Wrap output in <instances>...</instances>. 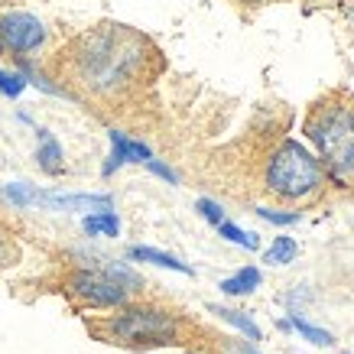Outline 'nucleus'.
Instances as JSON below:
<instances>
[{"label": "nucleus", "instance_id": "obj_1", "mask_svg": "<svg viewBox=\"0 0 354 354\" xmlns=\"http://www.w3.org/2000/svg\"><path fill=\"white\" fill-rule=\"evenodd\" d=\"M62 55L72 82H78L91 95L111 97L140 82L147 62L156 53L147 36H140L124 23H97L82 32Z\"/></svg>", "mask_w": 354, "mask_h": 354}, {"label": "nucleus", "instance_id": "obj_2", "mask_svg": "<svg viewBox=\"0 0 354 354\" xmlns=\"http://www.w3.org/2000/svg\"><path fill=\"white\" fill-rule=\"evenodd\" d=\"M302 130L319 147L328 172L335 176L354 172V108H348L338 97H325L312 104Z\"/></svg>", "mask_w": 354, "mask_h": 354}, {"label": "nucleus", "instance_id": "obj_3", "mask_svg": "<svg viewBox=\"0 0 354 354\" xmlns=\"http://www.w3.org/2000/svg\"><path fill=\"white\" fill-rule=\"evenodd\" d=\"M322 185V162L315 160L299 140L279 143L267 162V192L286 202H299Z\"/></svg>", "mask_w": 354, "mask_h": 354}, {"label": "nucleus", "instance_id": "obj_4", "mask_svg": "<svg viewBox=\"0 0 354 354\" xmlns=\"http://www.w3.org/2000/svg\"><path fill=\"white\" fill-rule=\"evenodd\" d=\"M95 332L111 344H172L179 338V322L176 315L166 309H153V306H130L95 325Z\"/></svg>", "mask_w": 354, "mask_h": 354}, {"label": "nucleus", "instance_id": "obj_5", "mask_svg": "<svg viewBox=\"0 0 354 354\" xmlns=\"http://www.w3.org/2000/svg\"><path fill=\"white\" fill-rule=\"evenodd\" d=\"M65 292L91 309H111L127 302V286L111 273H97V270H75L65 279Z\"/></svg>", "mask_w": 354, "mask_h": 354}, {"label": "nucleus", "instance_id": "obj_6", "mask_svg": "<svg viewBox=\"0 0 354 354\" xmlns=\"http://www.w3.org/2000/svg\"><path fill=\"white\" fill-rule=\"evenodd\" d=\"M46 39V26L39 17L26 10H7L0 13V46H7L10 53H32Z\"/></svg>", "mask_w": 354, "mask_h": 354}, {"label": "nucleus", "instance_id": "obj_7", "mask_svg": "<svg viewBox=\"0 0 354 354\" xmlns=\"http://www.w3.org/2000/svg\"><path fill=\"white\" fill-rule=\"evenodd\" d=\"M150 156H153L150 147H143L137 140H127L120 130H111V156H108V162H104V176L120 169L124 162H147Z\"/></svg>", "mask_w": 354, "mask_h": 354}, {"label": "nucleus", "instance_id": "obj_8", "mask_svg": "<svg viewBox=\"0 0 354 354\" xmlns=\"http://www.w3.org/2000/svg\"><path fill=\"white\" fill-rule=\"evenodd\" d=\"M130 260H140V263H156V267H166V270H176V273H185L192 277V267L176 260L172 254H162L156 247H130Z\"/></svg>", "mask_w": 354, "mask_h": 354}, {"label": "nucleus", "instance_id": "obj_9", "mask_svg": "<svg viewBox=\"0 0 354 354\" xmlns=\"http://www.w3.org/2000/svg\"><path fill=\"white\" fill-rule=\"evenodd\" d=\"M257 286H260V270L244 267V270H237L234 277H227L225 283H221V292H227V296H247V292H254Z\"/></svg>", "mask_w": 354, "mask_h": 354}, {"label": "nucleus", "instance_id": "obj_10", "mask_svg": "<svg viewBox=\"0 0 354 354\" xmlns=\"http://www.w3.org/2000/svg\"><path fill=\"white\" fill-rule=\"evenodd\" d=\"M299 254V244L292 241V237H277L273 244L267 247V254H263V263H273V267H286L292 263Z\"/></svg>", "mask_w": 354, "mask_h": 354}, {"label": "nucleus", "instance_id": "obj_11", "mask_svg": "<svg viewBox=\"0 0 354 354\" xmlns=\"http://www.w3.org/2000/svg\"><path fill=\"white\" fill-rule=\"evenodd\" d=\"M39 140H43V143H39V153H36L39 166H43L46 172H59L62 169V147H59L46 130H39Z\"/></svg>", "mask_w": 354, "mask_h": 354}, {"label": "nucleus", "instance_id": "obj_12", "mask_svg": "<svg viewBox=\"0 0 354 354\" xmlns=\"http://www.w3.org/2000/svg\"><path fill=\"white\" fill-rule=\"evenodd\" d=\"M85 231L91 237L95 234H108V237H118L120 231V221L114 212H95V215H88L85 218Z\"/></svg>", "mask_w": 354, "mask_h": 354}, {"label": "nucleus", "instance_id": "obj_13", "mask_svg": "<svg viewBox=\"0 0 354 354\" xmlns=\"http://www.w3.org/2000/svg\"><path fill=\"white\" fill-rule=\"evenodd\" d=\"M212 312H215V315H221V319H225L227 325H234L237 332H244L247 338H250V342H260V328L254 322H250V319H247L244 312H234V309H221V306H212Z\"/></svg>", "mask_w": 354, "mask_h": 354}, {"label": "nucleus", "instance_id": "obj_14", "mask_svg": "<svg viewBox=\"0 0 354 354\" xmlns=\"http://www.w3.org/2000/svg\"><path fill=\"white\" fill-rule=\"evenodd\" d=\"M218 234H221V237H227L231 244H241V247H247V250H257V247H260L257 234H250V231H241V227H237V225H231V221H221V225H218Z\"/></svg>", "mask_w": 354, "mask_h": 354}, {"label": "nucleus", "instance_id": "obj_15", "mask_svg": "<svg viewBox=\"0 0 354 354\" xmlns=\"http://www.w3.org/2000/svg\"><path fill=\"white\" fill-rule=\"evenodd\" d=\"M292 325H296V332H299L302 338H306V342L319 344V348H322V344H325V348H328V344L335 342V338H332V335H328V332H325V328H315V325H309V322H306V319H299V315L292 319Z\"/></svg>", "mask_w": 354, "mask_h": 354}, {"label": "nucleus", "instance_id": "obj_16", "mask_svg": "<svg viewBox=\"0 0 354 354\" xmlns=\"http://www.w3.org/2000/svg\"><path fill=\"white\" fill-rule=\"evenodd\" d=\"M23 88H26V78L23 75H17V72H0V95L17 97V95H23Z\"/></svg>", "mask_w": 354, "mask_h": 354}, {"label": "nucleus", "instance_id": "obj_17", "mask_svg": "<svg viewBox=\"0 0 354 354\" xmlns=\"http://www.w3.org/2000/svg\"><path fill=\"white\" fill-rule=\"evenodd\" d=\"M195 208H198V212H202V218L205 221H212V225H221V221H225V208H221V205L218 202H212V198H198V205H195Z\"/></svg>", "mask_w": 354, "mask_h": 354}, {"label": "nucleus", "instance_id": "obj_18", "mask_svg": "<svg viewBox=\"0 0 354 354\" xmlns=\"http://www.w3.org/2000/svg\"><path fill=\"white\" fill-rule=\"evenodd\" d=\"M257 215L263 221H273V225H296L299 221V212H273V208H257Z\"/></svg>", "mask_w": 354, "mask_h": 354}, {"label": "nucleus", "instance_id": "obj_19", "mask_svg": "<svg viewBox=\"0 0 354 354\" xmlns=\"http://www.w3.org/2000/svg\"><path fill=\"white\" fill-rule=\"evenodd\" d=\"M147 166H150V169L156 172V176H162L166 183H176V172H172L169 166H162V162H156V160H153V156H150V160H147Z\"/></svg>", "mask_w": 354, "mask_h": 354}, {"label": "nucleus", "instance_id": "obj_20", "mask_svg": "<svg viewBox=\"0 0 354 354\" xmlns=\"http://www.w3.org/2000/svg\"><path fill=\"white\" fill-rule=\"evenodd\" d=\"M227 351H231V354H260L254 344H234V342L227 344Z\"/></svg>", "mask_w": 354, "mask_h": 354}, {"label": "nucleus", "instance_id": "obj_21", "mask_svg": "<svg viewBox=\"0 0 354 354\" xmlns=\"http://www.w3.org/2000/svg\"><path fill=\"white\" fill-rule=\"evenodd\" d=\"M241 3H247V7H260V3H270V0H241Z\"/></svg>", "mask_w": 354, "mask_h": 354}, {"label": "nucleus", "instance_id": "obj_22", "mask_svg": "<svg viewBox=\"0 0 354 354\" xmlns=\"http://www.w3.org/2000/svg\"><path fill=\"white\" fill-rule=\"evenodd\" d=\"M0 257H3V237H0Z\"/></svg>", "mask_w": 354, "mask_h": 354}, {"label": "nucleus", "instance_id": "obj_23", "mask_svg": "<svg viewBox=\"0 0 354 354\" xmlns=\"http://www.w3.org/2000/svg\"><path fill=\"white\" fill-rule=\"evenodd\" d=\"M189 354H195V351H189Z\"/></svg>", "mask_w": 354, "mask_h": 354}]
</instances>
